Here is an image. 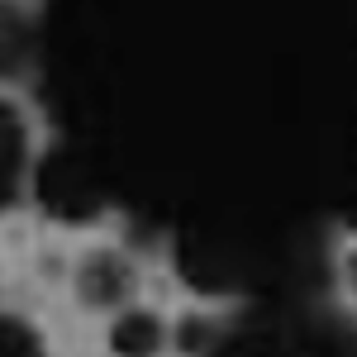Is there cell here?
<instances>
[{
	"label": "cell",
	"instance_id": "1",
	"mask_svg": "<svg viewBox=\"0 0 357 357\" xmlns=\"http://www.w3.org/2000/svg\"><path fill=\"white\" fill-rule=\"evenodd\" d=\"M353 48L357 0H43L33 77L100 195L220 215L296 195Z\"/></svg>",
	"mask_w": 357,
	"mask_h": 357
},
{
	"label": "cell",
	"instance_id": "2",
	"mask_svg": "<svg viewBox=\"0 0 357 357\" xmlns=\"http://www.w3.org/2000/svg\"><path fill=\"white\" fill-rule=\"evenodd\" d=\"M72 296L82 310L119 314L138 301V262L124 248H86L72 267Z\"/></svg>",
	"mask_w": 357,
	"mask_h": 357
},
{
	"label": "cell",
	"instance_id": "3",
	"mask_svg": "<svg viewBox=\"0 0 357 357\" xmlns=\"http://www.w3.org/2000/svg\"><path fill=\"white\" fill-rule=\"evenodd\" d=\"M29 181H33V134L24 110L0 91V215L20 205Z\"/></svg>",
	"mask_w": 357,
	"mask_h": 357
},
{
	"label": "cell",
	"instance_id": "4",
	"mask_svg": "<svg viewBox=\"0 0 357 357\" xmlns=\"http://www.w3.org/2000/svg\"><path fill=\"white\" fill-rule=\"evenodd\" d=\"M38 72V15L24 0H0V86Z\"/></svg>",
	"mask_w": 357,
	"mask_h": 357
},
{
	"label": "cell",
	"instance_id": "5",
	"mask_svg": "<svg viewBox=\"0 0 357 357\" xmlns=\"http://www.w3.org/2000/svg\"><path fill=\"white\" fill-rule=\"evenodd\" d=\"M167 353V324L158 310L129 305L110 319V357H162Z\"/></svg>",
	"mask_w": 357,
	"mask_h": 357
},
{
	"label": "cell",
	"instance_id": "6",
	"mask_svg": "<svg viewBox=\"0 0 357 357\" xmlns=\"http://www.w3.org/2000/svg\"><path fill=\"white\" fill-rule=\"evenodd\" d=\"M0 357H48V343L24 314L0 310Z\"/></svg>",
	"mask_w": 357,
	"mask_h": 357
},
{
	"label": "cell",
	"instance_id": "7",
	"mask_svg": "<svg viewBox=\"0 0 357 357\" xmlns=\"http://www.w3.org/2000/svg\"><path fill=\"white\" fill-rule=\"evenodd\" d=\"M338 276H343L348 296L357 301V243H348V248H343V257H338Z\"/></svg>",
	"mask_w": 357,
	"mask_h": 357
}]
</instances>
